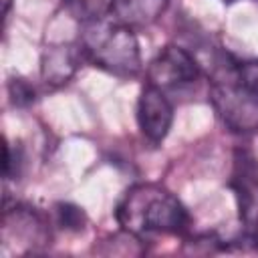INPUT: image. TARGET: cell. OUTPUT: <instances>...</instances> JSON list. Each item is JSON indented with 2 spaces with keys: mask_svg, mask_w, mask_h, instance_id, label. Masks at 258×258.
Instances as JSON below:
<instances>
[{
  "mask_svg": "<svg viewBox=\"0 0 258 258\" xmlns=\"http://www.w3.org/2000/svg\"><path fill=\"white\" fill-rule=\"evenodd\" d=\"M167 0H113V16L129 28L147 26L161 16Z\"/></svg>",
  "mask_w": 258,
  "mask_h": 258,
  "instance_id": "52a82bcc",
  "label": "cell"
},
{
  "mask_svg": "<svg viewBox=\"0 0 258 258\" xmlns=\"http://www.w3.org/2000/svg\"><path fill=\"white\" fill-rule=\"evenodd\" d=\"M10 95L16 105H28L34 101V89L24 79H12L10 83Z\"/></svg>",
  "mask_w": 258,
  "mask_h": 258,
  "instance_id": "8fae6325",
  "label": "cell"
},
{
  "mask_svg": "<svg viewBox=\"0 0 258 258\" xmlns=\"http://www.w3.org/2000/svg\"><path fill=\"white\" fill-rule=\"evenodd\" d=\"M117 222L137 238L155 234H181L189 224L183 204L157 183L133 185L117 206Z\"/></svg>",
  "mask_w": 258,
  "mask_h": 258,
  "instance_id": "6da1fadb",
  "label": "cell"
},
{
  "mask_svg": "<svg viewBox=\"0 0 258 258\" xmlns=\"http://www.w3.org/2000/svg\"><path fill=\"white\" fill-rule=\"evenodd\" d=\"M56 222L64 230H83L85 226V212L73 204H58L56 206Z\"/></svg>",
  "mask_w": 258,
  "mask_h": 258,
  "instance_id": "9c48e42d",
  "label": "cell"
},
{
  "mask_svg": "<svg viewBox=\"0 0 258 258\" xmlns=\"http://www.w3.org/2000/svg\"><path fill=\"white\" fill-rule=\"evenodd\" d=\"M149 85L159 91H181L191 87L200 79V64L191 52L181 46H165L157 52V56L149 62L147 69Z\"/></svg>",
  "mask_w": 258,
  "mask_h": 258,
  "instance_id": "277c9868",
  "label": "cell"
},
{
  "mask_svg": "<svg viewBox=\"0 0 258 258\" xmlns=\"http://www.w3.org/2000/svg\"><path fill=\"white\" fill-rule=\"evenodd\" d=\"M222 2H228V4H230V2H234V0H222Z\"/></svg>",
  "mask_w": 258,
  "mask_h": 258,
  "instance_id": "4fadbf2b",
  "label": "cell"
},
{
  "mask_svg": "<svg viewBox=\"0 0 258 258\" xmlns=\"http://www.w3.org/2000/svg\"><path fill=\"white\" fill-rule=\"evenodd\" d=\"M77 50L69 44L48 46L42 54V79L50 85H64L77 71Z\"/></svg>",
  "mask_w": 258,
  "mask_h": 258,
  "instance_id": "8992f818",
  "label": "cell"
},
{
  "mask_svg": "<svg viewBox=\"0 0 258 258\" xmlns=\"http://www.w3.org/2000/svg\"><path fill=\"white\" fill-rule=\"evenodd\" d=\"M234 67L238 79L258 95V60H244V62H236Z\"/></svg>",
  "mask_w": 258,
  "mask_h": 258,
  "instance_id": "30bf717a",
  "label": "cell"
},
{
  "mask_svg": "<svg viewBox=\"0 0 258 258\" xmlns=\"http://www.w3.org/2000/svg\"><path fill=\"white\" fill-rule=\"evenodd\" d=\"M81 52L95 67L117 75V77H135L141 71V52L139 42L127 24L117 18L85 22L81 34Z\"/></svg>",
  "mask_w": 258,
  "mask_h": 258,
  "instance_id": "7a4b0ae2",
  "label": "cell"
},
{
  "mask_svg": "<svg viewBox=\"0 0 258 258\" xmlns=\"http://www.w3.org/2000/svg\"><path fill=\"white\" fill-rule=\"evenodd\" d=\"M10 4H12V0H2V10H4V14L8 12V8H10Z\"/></svg>",
  "mask_w": 258,
  "mask_h": 258,
  "instance_id": "7c38bea8",
  "label": "cell"
},
{
  "mask_svg": "<svg viewBox=\"0 0 258 258\" xmlns=\"http://www.w3.org/2000/svg\"><path fill=\"white\" fill-rule=\"evenodd\" d=\"M137 123L143 137L151 143H161L173 123V107L169 99L149 83L141 89L137 101Z\"/></svg>",
  "mask_w": 258,
  "mask_h": 258,
  "instance_id": "5b68a950",
  "label": "cell"
},
{
  "mask_svg": "<svg viewBox=\"0 0 258 258\" xmlns=\"http://www.w3.org/2000/svg\"><path fill=\"white\" fill-rule=\"evenodd\" d=\"M236 62L220 69L212 81V105L218 117L232 131H258V95L250 91L236 75Z\"/></svg>",
  "mask_w": 258,
  "mask_h": 258,
  "instance_id": "3957f363",
  "label": "cell"
},
{
  "mask_svg": "<svg viewBox=\"0 0 258 258\" xmlns=\"http://www.w3.org/2000/svg\"><path fill=\"white\" fill-rule=\"evenodd\" d=\"M64 2L69 12L83 24L101 20L109 12H113V0H64Z\"/></svg>",
  "mask_w": 258,
  "mask_h": 258,
  "instance_id": "ba28073f",
  "label": "cell"
}]
</instances>
